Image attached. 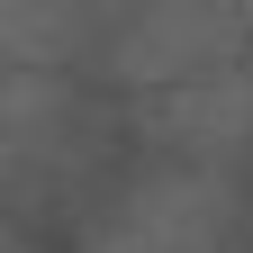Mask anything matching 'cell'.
<instances>
[{"mask_svg":"<svg viewBox=\"0 0 253 253\" xmlns=\"http://www.w3.org/2000/svg\"><path fill=\"white\" fill-rule=\"evenodd\" d=\"M226 190L199 163H154L90 217V253H226Z\"/></svg>","mask_w":253,"mask_h":253,"instance_id":"obj_1","label":"cell"},{"mask_svg":"<svg viewBox=\"0 0 253 253\" xmlns=\"http://www.w3.org/2000/svg\"><path fill=\"white\" fill-rule=\"evenodd\" d=\"M145 136L172 145L181 163H217V154H235L253 136V73L244 63H226V73H199L181 90H154V100H136Z\"/></svg>","mask_w":253,"mask_h":253,"instance_id":"obj_3","label":"cell"},{"mask_svg":"<svg viewBox=\"0 0 253 253\" xmlns=\"http://www.w3.org/2000/svg\"><path fill=\"white\" fill-rule=\"evenodd\" d=\"M244 63V18L235 9H126L109 27V73L154 100V90H181L199 73H226Z\"/></svg>","mask_w":253,"mask_h":253,"instance_id":"obj_2","label":"cell"}]
</instances>
